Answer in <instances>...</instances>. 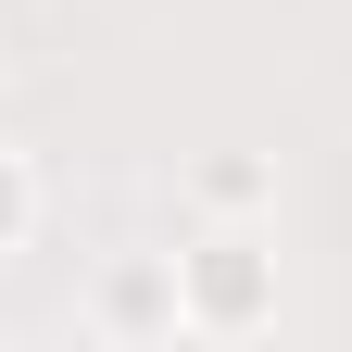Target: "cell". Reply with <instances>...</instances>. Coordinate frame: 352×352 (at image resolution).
<instances>
[{
    "instance_id": "cell-1",
    "label": "cell",
    "mask_w": 352,
    "mask_h": 352,
    "mask_svg": "<svg viewBox=\"0 0 352 352\" xmlns=\"http://www.w3.org/2000/svg\"><path fill=\"white\" fill-rule=\"evenodd\" d=\"M176 327L189 340L277 327V239H264V214H201V239L176 252Z\"/></svg>"
},
{
    "instance_id": "cell-2",
    "label": "cell",
    "mask_w": 352,
    "mask_h": 352,
    "mask_svg": "<svg viewBox=\"0 0 352 352\" xmlns=\"http://www.w3.org/2000/svg\"><path fill=\"white\" fill-rule=\"evenodd\" d=\"M88 327L101 340H176V252H113L101 289H88Z\"/></svg>"
},
{
    "instance_id": "cell-3",
    "label": "cell",
    "mask_w": 352,
    "mask_h": 352,
    "mask_svg": "<svg viewBox=\"0 0 352 352\" xmlns=\"http://www.w3.org/2000/svg\"><path fill=\"white\" fill-rule=\"evenodd\" d=\"M189 201H201V214H277V164L214 151V164H189Z\"/></svg>"
},
{
    "instance_id": "cell-4",
    "label": "cell",
    "mask_w": 352,
    "mask_h": 352,
    "mask_svg": "<svg viewBox=\"0 0 352 352\" xmlns=\"http://www.w3.org/2000/svg\"><path fill=\"white\" fill-rule=\"evenodd\" d=\"M25 239H38V164L0 139V252H25Z\"/></svg>"
}]
</instances>
